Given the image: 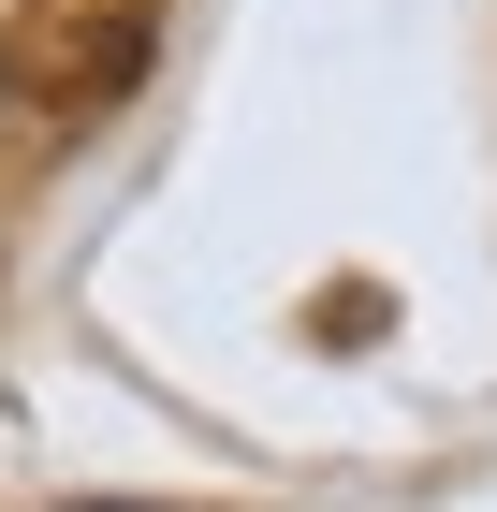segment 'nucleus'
Listing matches in <instances>:
<instances>
[{
  "instance_id": "nucleus-1",
  "label": "nucleus",
  "mask_w": 497,
  "mask_h": 512,
  "mask_svg": "<svg viewBox=\"0 0 497 512\" xmlns=\"http://www.w3.org/2000/svg\"><path fill=\"white\" fill-rule=\"evenodd\" d=\"M74 512H132V498H74Z\"/></svg>"
}]
</instances>
